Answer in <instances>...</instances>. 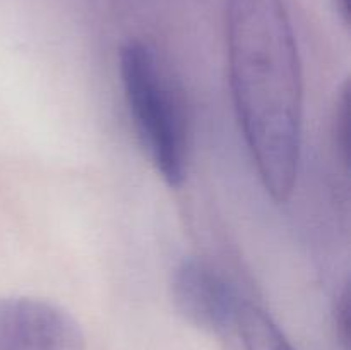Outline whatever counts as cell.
<instances>
[{"mask_svg":"<svg viewBox=\"0 0 351 350\" xmlns=\"http://www.w3.org/2000/svg\"><path fill=\"white\" fill-rule=\"evenodd\" d=\"M336 7V12L339 14V17L343 19V23L348 26L350 24V0H332Z\"/></svg>","mask_w":351,"mask_h":350,"instance_id":"ba28073f","label":"cell"},{"mask_svg":"<svg viewBox=\"0 0 351 350\" xmlns=\"http://www.w3.org/2000/svg\"><path fill=\"white\" fill-rule=\"evenodd\" d=\"M0 350H86V336L74 316L51 302L0 297Z\"/></svg>","mask_w":351,"mask_h":350,"instance_id":"3957f363","label":"cell"},{"mask_svg":"<svg viewBox=\"0 0 351 350\" xmlns=\"http://www.w3.org/2000/svg\"><path fill=\"white\" fill-rule=\"evenodd\" d=\"M230 86L240 129L264 189L291 196L300 160L304 84L283 0H226Z\"/></svg>","mask_w":351,"mask_h":350,"instance_id":"6da1fadb","label":"cell"},{"mask_svg":"<svg viewBox=\"0 0 351 350\" xmlns=\"http://www.w3.org/2000/svg\"><path fill=\"white\" fill-rule=\"evenodd\" d=\"M235 326L245 350H293L271 316L250 302L242 304Z\"/></svg>","mask_w":351,"mask_h":350,"instance_id":"5b68a950","label":"cell"},{"mask_svg":"<svg viewBox=\"0 0 351 350\" xmlns=\"http://www.w3.org/2000/svg\"><path fill=\"white\" fill-rule=\"evenodd\" d=\"M171 302L195 328L221 333L235 326L242 302L219 271L201 259H184L171 275Z\"/></svg>","mask_w":351,"mask_h":350,"instance_id":"277c9868","label":"cell"},{"mask_svg":"<svg viewBox=\"0 0 351 350\" xmlns=\"http://www.w3.org/2000/svg\"><path fill=\"white\" fill-rule=\"evenodd\" d=\"M120 78L139 139L151 163L171 187H178L187 168V127L180 100L156 50L130 40L120 50Z\"/></svg>","mask_w":351,"mask_h":350,"instance_id":"7a4b0ae2","label":"cell"},{"mask_svg":"<svg viewBox=\"0 0 351 350\" xmlns=\"http://www.w3.org/2000/svg\"><path fill=\"white\" fill-rule=\"evenodd\" d=\"M335 141L338 148V156L348 167L350 160V88L348 82L339 95L335 117Z\"/></svg>","mask_w":351,"mask_h":350,"instance_id":"8992f818","label":"cell"},{"mask_svg":"<svg viewBox=\"0 0 351 350\" xmlns=\"http://www.w3.org/2000/svg\"><path fill=\"white\" fill-rule=\"evenodd\" d=\"M335 323H336V335L339 342L343 343L345 349L350 345V287L346 285L343 292L339 294L338 302H336L335 311Z\"/></svg>","mask_w":351,"mask_h":350,"instance_id":"52a82bcc","label":"cell"}]
</instances>
